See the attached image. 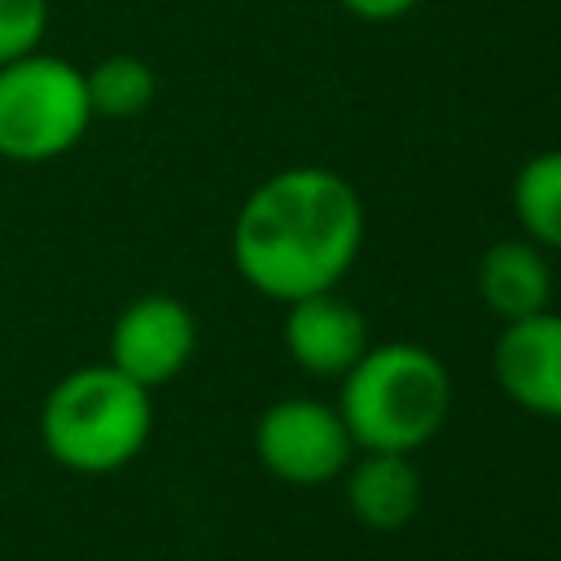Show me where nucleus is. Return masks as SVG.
<instances>
[{
    "label": "nucleus",
    "mask_w": 561,
    "mask_h": 561,
    "mask_svg": "<svg viewBox=\"0 0 561 561\" xmlns=\"http://www.w3.org/2000/svg\"><path fill=\"white\" fill-rule=\"evenodd\" d=\"M478 294L500 320L535 316L552 298V267L535 241H495L478 259Z\"/></svg>",
    "instance_id": "10"
},
{
    "label": "nucleus",
    "mask_w": 561,
    "mask_h": 561,
    "mask_svg": "<svg viewBox=\"0 0 561 561\" xmlns=\"http://www.w3.org/2000/svg\"><path fill=\"white\" fill-rule=\"evenodd\" d=\"M491 368L500 390L535 412L561 421V316L535 311L522 320H504V333L491 346Z\"/></svg>",
    "instance_id": "7"
},
{
    "label": "nucleus",
    "mask_w": 561,
    "mask_h": 561,
    "mask_svg": "<svg viewBox=\"0 0 561 561\" xmlns=\"http://www.w3.org/2000/svg\"><path fill=\"white\" fill-rule=\"evenodd\" d=\"M153 101V70L136 57H105L92 75H88V105L110 114V118H127L136 110H145Z\"/></svg>",
    "instance_id": "12"
},
{
    "label": "nucleus",
    "mask_w": 561,
    "mask_h": 561,
    "mask_svg": "<svg viewBox=\"0 0 561 561\" xmlns=\"http://www.w3.org/2000/svg\"><path fill=\"white\" fill-rule=\"evenodd\" d=\"M254 451L272 478L289 482V486H320V482H333L337 473H346L355 443H351V430L337 408L294 394V399L272 403L259 416Z\"/></svg>",
    "instance_id": "5"
},
{
    "label": "nucleus",
    "mask_w": 561,
    "mask_h": 561,
    "mask_svg": "<svg viewBox=\"0 0 561 561\" xmlns=\"http://www.w3.org/2000/svg\"><path fill=\"white\" fill-rule=\"evenodd\" d=\"M193 342H197V324L188 307L167 294H145L118 316L110 333V364L149 390L171 381L188 364Z\"/></svg>",
    "instance_id": "6"
},
{
    "label": "nucleus",
    "mask_w": 561,
    "mask_h": 561,
    "mask_svg": "<svg viewBox=\"0 0 561 561\" xmlns=\"http://www.w3.org/2000/svg\"><path fill=\"white\" fill-rule=\"evenodd\" d=\"M149 425H153L149 390L123 377L114 364L70 373L44 399V416H39L44 447L79 473H110L127 465L145 447Z\"/></svg>",
    "instance_id": "3"
},
{
    "label": "nucleus",
    "mask_w": 561,
    "mask_h": 561,
    "mask_svg": "<svg viewBox=\"0 0 561 561\" xmlns=\"http://www.w3.org/2000/svg\"><path fill=\"white\" fill-rule=\"evenodd\" d=\"M337 412L355 447L412 456L443 430L451 412V373L416 342L368 346L342 373Z\"/></svg>",
    "instance_id": "2"
},
{
    "label": "nucleus",
    "mask_w": 561,
    "mask_h": 561,
    "mask_svg": "<svg viewBox=\"0 0 561 561\" xmlns=\"http://www.w3.org/2000/svg\"><path fill=\"white\" fill-rule=\"evenodd\" d=\"M44 0H0V66L26 57L44 35Z\"/></svg>",
    "instance_id": "13"
},
{
    "label": "nucleus",
    "mask_w": 561,
    "mask_h": 561,
    "mask_svg": "<svg viewBox=\"0 0 561 561\" xmlns=\"http://www.w3.org/2000/svg\"><path fill=\"white\" fill-rule=\"evenodd\" d=\"M351 18H359V22H394V18H403L416 0H337Z\"/></svg>",
    "instance_id": "14"
},
{
    "label": "nucleus",
    "mask_w": 561,
    "mask_h": 561,
    "mask_svg": "<svg viewBox=\"0 0 561 561\" xmlns=\"http://www.w3.org/2000/svg\"><path fill=\"white\" fill-rule=\"evenodd\" d=\"M285 351L311 377H342L368 351V324L333 289L307 294L285 311Z\"/></svg>",
    "instance_id": "8"
},
{
    "label": "nucleus",
    "mask_w": 561,
    "mask_h": 561,
    "mask_svg": "<svg viewBox=\"0 0 561 561\" xmlns=\"http://www.w3.org/2000/svg\"><path fill=\"white\" fill-rule=\"evenodd\" d=\"M346 504L368 530L408 526L421 508V473L412 456L364 451V460L346 465Z\"/></svg>",
    "instance_id": "9"
},
{
    "label": "nucleus",
    "mask_w": 561,
    "mask_h": 561,
    "mask_svg": "<svg viewBox=\"0 0 561 561\" xmlns=\"http://www.w3.org/2000/svg\"><path fill=\"white\" fill-rule=\"evenodd\" d=\"M359 245V193L329 167L276 171L245 197L232 224L237 272L276 302L333 289L351 272Z\"/></svg>",
    "instance_id": "1"
},
{
    "label": "nucleus",
    "mask_w": 561,
    "mask_h": 561,
    "mask_svg": "<svg viewBox=\"0 0 561 561\" xmlns=\"http://www.w3.org/2000/svg\"><path fill=\"white\" fill-rule=\"evenodd\" d=\"M513 215L526 241L561 250V149L535 153L513 180Z\"/></svg>",
    "instance_id": "11"
},
{
    "label": "nucleus",
    "mask_w": 561,
    "mask_h": 561,
    "mask_svg": "<svg viewBox=\"0 0 561 561\" xmlns=\"http://www.w3.org/2000/svg\"><path fill=\"white\" fill-rule=\"evenodd\" d=\"M88 79L57 57H18L0 70V153L44 162L88 131Z\"/></svg>",
    "instance_id": "4"
}]
</instances>
